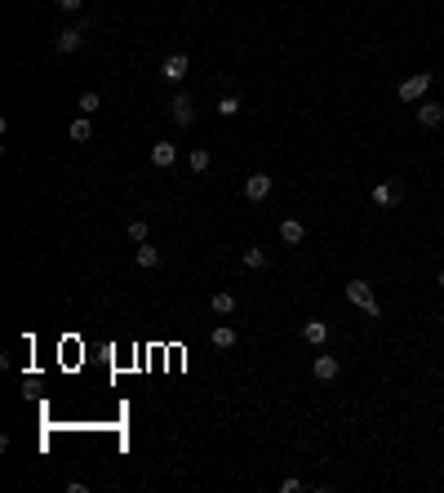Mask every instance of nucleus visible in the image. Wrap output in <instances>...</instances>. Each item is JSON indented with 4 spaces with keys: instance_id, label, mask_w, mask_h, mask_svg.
Segmentation results:
<instances>
[{
    "instance_id": "nucleus-14",
    "label": "nucleus",
    "mask_w": 444,
    "mask_h": 493,
    "mask_svg": "<svg viewBox=\"0 0 444 493\" xmlns=\"http://www.w3.org/2000/svg\"><path fill=\"white\" fill-rule=\"evenodd\" d=\"M240 262H244V267H249V271H258V267H267V249H262V244H249V249H244V253H240Z\"/></svg>"
},
{
    "instance_id": "nucleus-2",
    "label": "nucleus",
    "mask_w": 444,
    "mask_h": 493,
    "mask_svg": "<svg viewBox=\"0 0 444 493\" xmlns=\"http://www.w3.org/2000/svg\"><path fill=\"white\" fill-rule=\"evenodd\" d=\"M169 120H174L178 129L196 125V98L191 93H174V98H169Z\"/></svg>"
},
{
    "instance_id": "nucleus-10",
    "label": "nucleus",
    "mask_w": 444,
    "mask_h": 493,
    "mask_svg": "<svg viewBox=\"0 0 444 493\" xmlns=\"http://www.w3.org/2000/svg\"><path fill=\"white\" fill-rule=\"evenodd\" d=\"M280 240H285L289 249H298V244L307 240V222H302V218H285V222H280Z\"/></svg>"
},
{
    "instance_id": "nucleus-8",
    "label": "nucleus",
    "mask_w": 444,
    "mask_h": 493,
    "mask_svg": "<svg viewBox=\"0 0 444 493\" xmlns=\"http://www.w3.org/2000/svg\"><path fill=\"white\" fill-rule=\"evenodd\" d=\"M338 374H342L338 356H316V360H311V378H316V382H334Z\"/></svg>"
},
{
    "instance_id": "nucleus-3",
    "label": "nucleus",
    "mask_w": 444,
    "mask_h": 493,
    "mask_svg": "<svg viewBox=\"0 0 444 493\" xmlns=\"http://www.w3.org/2000/svg\"><path fill=\"white\" fill-rule=\"evenodd\" d=\"M427 89H431V71H418V76H409V80H400V89H395V93H400V102H409V107H413V102L427 98Z\"/></svg>"
},
{
    "instance_id": "nucleus-9",
    "label": "nucleus",
    "mask_w": 444,
    "mask_h": 493,
    "mask_svg": "<svg viewBox=\"0 0 444 493\" xmlns=\"http://www.w3.org/2000/svg\"><path fill=\"white\" fill-rule=\"evenodd\" d=\"M84 45V27H62L58 36H54V49L58 54H75Z\"/></svg>"
},
{
    "instance_id": "nucleus-15",
    "label": "nucleus",
    "mask_w": 444,
    "mask_h": 493,
    "mask_svg": "<svg viewBox=\"0 0 444 493\" xmlns=\"http://www.w3.org/2000/svg\"><path fill=\"white\" fill-rule=\"evenodd\" d=\"M213 111H218L222 120H231V116H240V98H235V93H222L218 102H213Z\"/></svg>"
},
{
    "instance_id": "nucleus-22",
    "label": "nucleus",
    "mask_w": 444,
    "mask_h": 493,
    "mask_svg": "<svg viewBox=\"0 0 444 493\" xmlns=\"http://www.w3.org/2000/svg\"><path fill=\"white\" fill-rule=\"evenodd\" d=\"M302 489H307V485H302V480H298V476H289V480H285V485H280V493H302Z\"/></svg>"
},
{
    "instance_id": "nucleus-13",
    "label": "nucleus",
    "mask_w": 444,
    "mask_h": 493,
    "mask_svg": "<svg viewBox=\"0 0 444 493\" xmlns=\"http://www.w3.org/2000/svg\"><path fill=\"white\" fill-rule=\"evenodd\" d=\"M134 262H138V267H143V271H156L160 267V249H156V244H134Z\"/></svg>"
},
{
    "instance_id": "nucleus-12",
    "label": "nucleus",
    "mask_w": 444,
    "mask_h": 493,
    "mask_svg": "<svg viewBox=\"0 0 444 493\" xmlns=\"http://www.w3.org/2000/svg\"><path fill=\"white\" fill-rule=\"evenodd\" d=\"M302 343L307 347H325L329 343V325L325 320H307V325H302Z\"/></svg>"
},
{
    "instance_id": "nucleus-18",
    "label": "nucleus",
    "mask_w": 444,
    "mask_h": 493,
    "mask_svg": "<svg viewBox=\"0 0 444 493\" xmlns=\"http://www.w3.org/2000/svg\"><path fill=\"white\" fill-rule=\"evenodd\" d=\"M75 107H80V116H98V107H102V98L93 89H84L80 98H75Z\"/></svg>"
},
{
    "instance_id": "nucleus-16",
    "label": "nucleus",
    "mask_w": 444,
    "mask_h": 493,
    "mask_svg": "<svg viewBox=\"0 0 444 493\" xmlns=\"http://www.w3.org/2000/svg\"><path fill=\"white\" fill-rule=\"evenodd\" d=\"M235 343H240V338H235L231 325H218V329H213V347H218V352H231Z\"/></svg>"
},
{
    "instance_id": "nucleus-20",
    "label": "nucleus",
    "mask_w": 444,
    "mask_h": 493,
    "mask_svg": "<svg viewBox=\"0 0 444 493\" xmlns=\"http://www.w3.org/2000/svg\"><path fill=\"white\" fill-rule=\"evenodd\" d=\"M209 307L218 311V316H231V311H235V293H213V298H209Z\"/></svg>"
},
{
    "instance_id": "nucleus-19",
    "label": "nucleus",
    "mask_w": 444,
    "mask_h": 493,
    "mask_svg": "<svg viewBox=\"0 0 444 493\" xmlns=\"http://www.w3.org/2000/svg\"><path fill=\"white\" fill-rule=\"evenodd\" d=\"M187 165H191V169H196V174H209V165H213V156H209V151H205V147H196V151H191V156H187Z\"/></svg>"
},
{
    "instance_id": "nucleus-17",
    "label": "nucleus",
    "mask_w": 444,
    "mask_h": 493,
    "mask_svg": "<svg viewBox=\"0 0 444 493\" xmlns=\"http://www.w3.org/2000/svg\"><path fill=\"white\" fill-rule=\"evenodd\" d=\"M67 134H71V142H89V138H93V125H89V116H75Z\"/></svg>"
},
{
    "instance_id": "nucleus-6",
    "label": "nucleus",
    "mask_w": 444,
    "mask_h": 493,
    "mask_svg": "<svg viewBox=\"0 0 444 493\" xmlns=\"http://www.w3.org/2000/svg\"><path fill=\"white\" fill-rule=\"evenodd\" d=\"M369 196H373V205H377V209H395L404 192H400V183H395V178H382V183H377Z\"/></svg>"
},
{
    "instance_id": "nucleus-4",
    "label": "nucleus",
    "mask_w": 444,
    "mask_h": 493,
    "mask_svg": "<svg viewBox=\"0 0 444 493\" xmlns=\"http://www.w3.org/2000/svg\"><path fill=\"white\" fill-rule=\"evenodd\" d=\"M187 71H191V58H187V54H169V58L160 62V76H165V84H183Z\"/></svg>"
},
{
    "instance_id": "nucleus-24",
    "label": "nucleus",
    "mask_w": 444,
    "mask_h": 493,
    "mask_svg": "<svg viewBox=\"0 0 444 493\" xmlns=\"http://www.w3.org/2000/svg\"><path fill=\"white\" fill-rule=\"evenodd\" d=\"M436 284H440V289H444V271H440V276H436Z\"/></svg>"
},
{
    "instance_id": "nucleus-7",
    "label": "nucleus",
    "mask_w": 444,
    "mask_h": 493,
    "mask_svg": "<svg viewBox=\"0 0 444 493\" xmlns=\"http://www.w3.org/2000/svg\"><path fill=\"white\" fill-rule=\"evenodd\" d=\"M418 125H422V129H440V125H444V102L422 98V102H418Z\"/></svg>"
},
{
    "instance_id": "nucleus-5",
    "label": "nucleus",
    "mask_w": 444,
    "mask_h": 493,
    "mask_svg": "<svg viewBox=\"0 0 444 493\" xmlns=\"http://www.w3.org/2000/svg\"><path fill=\"white\" fill-rule=\"evenodd\" d=\"M271 187H276V178L258 169V174H249V178H244V200H253V205H258V200H267V196H271Z\"/></svg>"
},
{
    "instance_id": "nucleus-21",
    "label": "nucleus",
    "mask_w": 444,
    "mask_h": 493,
    "mask_svg": "<svg viewBox=\"0 0 444 493\" xmlns=\"http://www.w3.org/2000/svg\"><path fill=\"white\" fill-rule=\"evenodd\" d=\"M125 236H129V240H134V244H147V236H151V227L143 222V218H134V222H129V227H125Z\"/></svg>"
},
{
    "instance_id": "nucleus-11",
    "label": "nucleus",
    "mask_w": 444,
    "mask_h": 493,
    "mask_svg": "<svg viewBox=\"0 0 444 493\" xmlns=\"http://www.w3.org/2000/svg\"><path fill=\"white\" fill-rule=\"evenodd\" d=\"M151 165L156 169H174L178 165V147L174 142H151Z\"/></svg>"
},
{
    "instance_id": "nucleus-1",
    "label": "nucleus",
    "mask_w": 444,
    "mask_h": 493,
    "mask_svg": "<svg viewBox=\"0 0 444 493\" xmlns=\"http://www.w3.org/2000/svg\"><path fill=\"white\" fill-rule=\"evenodd\" d=\"M347 302H351V307H360L369 320H382V302L373 298V284H369V280H347Z\"/></svg>"
},
{
    "instance_id": "nucleus-23",
    "label": "nucleus",
    "mask_w": 444,
    "mask_h": 493,
    "mask_svg": "<svg viewBox=\"0 0 444 493\" xmlns=\"http://www.w3.org/2000/svg\"><path fill=\"white\" fill-rule=\"evenodd\" d=\"M58 9H62V14H80L84 0H58Z\"/></svg>"
}]
</instances>
